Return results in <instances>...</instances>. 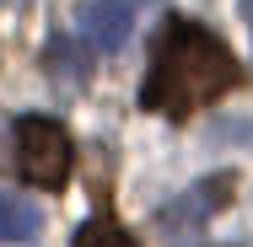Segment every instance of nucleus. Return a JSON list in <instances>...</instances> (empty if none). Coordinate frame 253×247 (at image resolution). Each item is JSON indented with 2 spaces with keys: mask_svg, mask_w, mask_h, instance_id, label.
Segmentation results:
<instances>
[{
  "mask_svg": "<svg viewBox=\"0 0 253 247\" xmlns=\"http://www.w3.org/2000/svg\"><path fill=\"white\" fill-rule=\"evenodd\" d=\"M237 81H243V70H237L232 49L210 27L172 16L167 33L156 38V49H151L140 107L156 113V118H189V113H200L210 102H221Z\"/></svg>",
  "mask_w": 253,
  "mask_h": 247,
  "instance_id": "1",
  "label": "nucleus"
},
{
  "mask_svg": "<svg viewBox=\"0 0 253 247\" xmlns=\"http://www.w3.org/2000/svg\"><path fill=\"white\" fill-rule=\"evenodd\" d=\"M16 167L33 188H65L70 177V135L54 118H16Z\"/></svg>",
  "mask_w": 253,
  "mask_h": 247,
  "instance_id": "2",
  "label": "nucleus"
},
{
  "mask_svg": "<svg viewBox=\"0 0 253 247\" xmlns=\"http://www.w3.org/2000/svg\"><path fill=\"white\" fill-rule=\"evenodd\" d=\"M232 199H237V172H210L189 194H178L167 210H156V237H162V242H189V237H200Z\"/></svg>",
  "mask_w": 253,
  "mask_h": 247,
  "instance_id": "3",
  "label": "nucleus"
},
{
  "mask_svg": "<svg viewBox=\"0 0 253 247\" xmlns=\"http://www.w3.org/2000/svg\"><path fill=\"white\" fill-rule=\"evenodd\" d=\"M146 11H151V0H86L76 11V22H81V38L92 43V54H119L135 38Z\"/></svg>",
  "mask_w": 253,
  "mask_h": 247,
  "instance_id": "4",
  "label": "nucleus"
},
{
  "mask_svg": "<svg viewBox=\"0 0 253 247\" xmlns=\"http://www.w3.org/2000/svg\"><path fill=\"white\" fill-rule=\"evenodd\" d=\"M43 231V210L27 194H0V242H33Z\"/></svg>",
  "mask_w": 253,
  "mask_h": 247,
  "instance_id": "5",
  "label": "nucleus"
},
{
  "mask_svg": "<svg viewBox=\"0 0 253 247\" xmlns=\"http://www.w3.org/2000/svg\"><path fill=\"white\" fill-rule=\"evenodd\" d=\"M43 65H49L54 81H70V86H81V81H86V54L76 49L70 38H54L49 49H43Z\"/></svg>",
  "mask_w": 253,
  "mask_h": 247,
  "instance_id": "6",
  "label": "nucleus"
},
{
  "mask_svg": "<svg viewBox=\"0 0 253 247\" xmlns=\"http://www.w3.org/2000/svg\"><path fill=\"white\" fill-rule=\"evenodd\" d=\"M76 247H140L119 220H108V215H97V220H86L81 231H76Z\"/></svg>",
  "mask_w": 253,
  "mask_h": 247,
  "instance_id": "7",
  "label": "nucleus"
}]
</instances>
